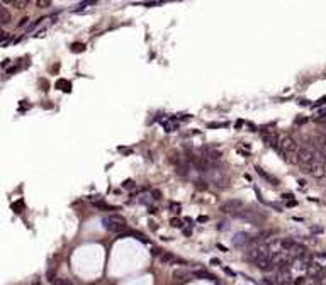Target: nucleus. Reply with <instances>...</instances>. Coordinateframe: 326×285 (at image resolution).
<instances>
[{
    "label": "nucleus",
    "mask_w": 326,
    "mask_h": 285,
    "mask_svg": "<svg viewBox=\"0 0 326 285\" xmlns=\"http://www.w3.org/2000/svg\"><path fill=\"white\" fill-rule=\"evenodd\" d=\"M224 270V273H226V275H229V277H236V272H233L231 268H228V267H224L223 268Z\"/></svg>",
    "instance_id": "26"
},
{
    "label": "nucleus",
    "mask_w": 326,
    "mask_h": 285,
    "mask_svg": "<svg viewBox=\"0 0 326 285\" xmlns=\"http://www.w3.org/2000/svg\"><path fill=\"white\" fill-rule=\"evenodd\" d=\"M12 209H14L15 212H21V209H22V200H19V202L12 204Z\"/></svg>",
    "instance_id": "25"
},
{
    "label": "nucleus",
    "mask_w": 326,
    "mask_h": 285,
    "mask_svg": "<svg viewBox=\"0 0 326 285\" xmlns=\"http://www.w3.org/2000/svg\"><path fill=\"white\" fill-rule=\"evenodd\" d=\"M302 172L308 173V175H311V177H314V178H323L326 175L323 160H318V161H314V163H311V165L302 166Z\"/></svg>",
    "instance_id": "4"
},
{
    "label": "nucleus",
    "mask_w": 326,
    "mask_h": 285,
    "mask_svg": "<svg viewBox=\"0 0 326 285\" xmlns=\"http://www.w3.org/2000/svg\"><path fill=\"white\" fill-rule=\"evenodd\" d=\"M184 234H185V236H190V234H192V229L185 228V229H184Z\"/></svg>",
    "instance_id": "32"
},
{
    "label": "nucleus",
    "mask_w": 326,
    "mask_h": 285,
    "mask_svg": "<svg viewBox=\"0 0 326 285\" xmlns=\"http://www.w3.org/2000/svg\"><path fill=\"white\" fill-rule=\"evenodd\" d=\"M160 261H161L163 265H173L177 263V261H180V260L177 258L175 255H172V253H168V251H163V253H160Z\"/></svg>",
    "instance_id": "9"
},
{
    "label": "nucleus",
    "mask_w": 326,
    "mask_h": 285,
    "mask_svg": "<svg viewBox=\"0 0 326 285\" xmlns=\"http://www.w3.org/2000/svg\"><path fill=\"white\" fill-rule=\"evenodd\" d=\"M134 187H136V183H134L133 180H126L124 183H122V188H128V190L134 188Z\"/></svg>",
    "instance_id": "20"
},
{
    "label": "nucleus",
    "mask_w": 326,
    "mask_h": 285,
    "mask_svg": "<svg viewBox=\"0 0 326 285\" xmlns=\"http://www.w3.org/2000/svg\"><path fill=\"white\" fill-rule=\"evenodd\" d=\"M170 224H172L173 228H184V222H182L180 219H175V217H173V219L170 221Z\"/></svg>",
    "instance_id": "21"
},
{
    "label": "nucleus",
    "mask_w": 326,
    "mask_h": 285,
    "mask_svg": "<svg viewBox=\"0 0 326 285\" xmlns=\"http://www.w3.org/2000/svg\"><path fill=\"white\" fill-rule=\"evenodd\" d=\"M19 71V66H12L10 70H7V75H14V73H17Z\"/></svg>",
    "instance_id": "28"
},
{
    "label": "nucleus",
    "mask_w": 326,
    "mask_h": 285,
    "mask_svg": "<svg viewBox=\"0 0 326 285\" xmlns=\"http://www.w3.org/2000/svg\"><path fill=\"white\" fill-rule=\"evenodd\" d=\"M282 197H284V199H292V194H284Z\"/></svg>",
    "instance_id": "38"
},
{
    "label": "nucleus",
    "mask_w": 326,
    "mask_h": 285,
    "mask_svg": "<svg viewBox=\"0 0 326 285\" xmlns=\"http://www.w3.org/2000/svg\"><path fill=\"white\" fill-rule=\"evenodd\" d=\"M321 160V156L316 149H313L311 146H304V148H299V151H297V163L301 166H306V165H311L314 161Z\"/></svg>",
    "instance_id": "3"
},
{
    "label": "nucleus",
    "mask_w": 326,
    "mask_h": 285,
    "mask_svg": "<svg viewBox=\"0 0 326 285\" xmlns=\"http://www.w3.org/2000/svg\"><path fill=\"white\" fill-rule=\"evenodd\" d=\"M83 49H85V44H80V43L72 44V51L73 53H80V51H83Z\"/></svg>",
    "instance_id": "18"
},
{
    "label": "nucleus",
    "mask_w": 326,
    "mask_h": 285,
    "mask_svg": "<svg viewBox=\"0 0 326 285\" xmlns=\"http://www.w3.org/2000/svg\"><path fill=\"white\" fill-rule=\"evenodd\" d=\"M304 122H308V119H304V117H301V119H296V124H304Z\"/></svg>",
    "instance_id": "31"
},
{
    "label": "nucleus",
    "mask_w": 326,
    "mask_h": 285,
    "mask_svg": "<svg viewBox=\"0 0 326 285\" xmlns=\"http://www.w3.org/2000/svg\"><path fill=\"white\" fill-rule=\"evenodd\" d=\"M262 138H263V141H265L267 146L275 148V149H277V144H279V134H275V133H267L265 129H262Z\"/></svg>",
    "instance_id": "8"
},
{
    "label": "nucleus",
    "mask_w": 326,
    "mask_h": 285,
    "mask_svg": "<svg viewBox=\"0 0 326 285\" xmlns=\"http://www.w3.org/2000/svg\"><path fill=\"white\" fill-rule=\"evenodd\" d=\"M197 221H199V222H206L207 217H206V216H199V217H197Z\"/></svg>",
    "instance_id": "34"
},
{
    "label": "nucleus",
    "mask_w": 326,
    "mask_h": 285,
    "mask_svg": "<svg viewBox=\"0 0 326 285\" xmlns=\"http://www.w3.org/2000/svg\"><path fill=\"white\" fill-rule=\"evenodd\" d=\"M241 126H243V121H241V119H240V121H236V127H238V129H240Z\"/></svg>",
    "instance_id": "36"
},
{
    "label": "nucleus",
    "mask_w": 326,
    "mask_h": 285,
    "mask_svg": "<svg viewBox=\"0 0 326 285\" xmlns=\"http://www.w3.org/2000/svg\"><path fill=\"white\" fill-rule=\"evenodd\" d=\"M218 248H219L221 251H228V250H226V246H223V244H218Z\"/></svg>",
    "instance_id": "39"
},
{
    "label": "nucleus",
    "mask_w": 326,
    "mask_h": 285,
    "mask_svg": "<svg viewBox=\"0 0 326 285\" xmlns=\"http://www.w3.org/2000/svg\"><path fill=\"white\" fill-rule=\"evenodd\" d=\"M161 126L165 127V131H167V133H172V131H175L177 127H178V124H175V122H172V121H167V119H165V121H161Z\"/></svg>",
    "instance_id": "15"
},
{
    "label": "nucleus",
    "mask_w": 326,
    "mask_h": 285,
    "mask_svg": "<svg viewBox=\"0 0 326 285\" xmlns=\"http://www.w3.org/2000/svg\"><path fill=\"white\" fill-rule=\"evenodd\" d=\"M192 275L197 277V278H207V280H214V277L211 275L209 272H206V270H195Z\"/></svg>",
    "instance_id": "14"
},
{
    "label": "nucleus",
    "mask_w": 326,
    "mask_h": 285,
    "mask_svg": "<svg viewBox=\"0 0 326 285\" xmlns=\"http://www.w3.org/2000/svg\"><path fill=\"white\" fill-rule=\"evenodd\" d=\"M255 172H257V173H258V175H260L262 178H265L267 182H270L272 185H275V187L279 185V178H275L274 175H270V173H267L263 168H260V166H255Z\"/></svg>",
    "instance_id": "10"
},
{
    "label": "nucleus",
    "mask_w": 326,
    "mask_h": 285,
    "mask_svg": "<svg viewBox=\"0 0 326 285\" xmlns=\"http://www.w3.org/2000/svg\"><path fill=\"white\" fill-rule=\"evenodd\" d=\"M143 5H146V7H155V5H161V2H143Z\"/></svg>",
    "instance_id": "27"
},
{
    "label": "nucleus",
    "mask_w": 326,
    "mask_h": 285,
    "mask_svg": "<svg viewBox=\"0 0 326 285\" xmlns=\"http://www.w3.org/2000/svg\"><path fill=\"white\" fill-rule=\"evenodd\" d=\"M238 217H241V219H244V221H248V222H251V224H257V222L265 221V214H263V212L251 211V209H243V211L238 214Z\"/></svg>",
    "instance_id": "6"
},
{
    "label": "nucleus",
    "mask_w": 326,
    "mask_h": 285,
    "mask_svg": "<svg viewBox=\"0 0 326 285\" xmlns=\"http://www.w3.org/2000/svg\"><path fill=\"white\" fill-rule=\"evenodd\" d=\"M323 275H324V277H326V268H324V272H323Z\"/></svg>",
    "instance_id": "40"
},
{
    "label": "nucleus",
    "mask_w": 326,
    "mask_h": 285,
    "mask_svg": "<svg viewBox=\"0 0 326 285\" xmlns=\"http://www.w3.org/2000/svg\"><path fill=\"white\" fill-rule=\"evenodd\" d=\"M314 260H316V261H326V253H318V255H314Z\"/></svg>",
    "instance_id": "24"
},
{
    "label": "nucleus",
    "mask_w": 326,
    "mask_h": 285,
    "mask_svg": "<svg viewBox=\"0 0 326 285\" xmlns=\"http://www.w3.org/2000/svg\"><path fill=\"white\" fill-rule=\"evenodd\" d=\"M56 88H60V90H63V92H70L72 90V83L63 80V78H60V80L56 82Z\"/></svg>",
    "instance_id": "12"
},
{
    "label": "nucleus",
    "mask_w": 326,
    "mask_h": 285,
    "mask_svg": "<svg viewBox=\"0 0 326 285\" xmlns=\"http://www.w3.org/2000/svg\"><path fill=\"white\" fill-rule=\"evenodd\" d=\"M151 195H153V199H155V200H158L160 197H161V194H160L158 190H153V192H151Z\"/></svg>",
    "instance_id": "29"
},
{
    "label": "nucleus",
    "mask_w": 326,
    "mask_h": 285,
    "mask_svg": "<svg viewBox=\"0 0 326 285\" xmlns=\"http://www.w3.org/2000/svg\"><path fill=\"white\" fill-rule=\"evenodd\" d=\"M224 126H228V122H211L209 127L211 129H214V127H224Z\"/></svg>",
    "instance_id": "23"
},
{
    "label": "nucleus",
    "mask_w": 326,
    "mask_h": 285,
    "mask_svg": "<svg viewBox=\"0 0 326 285\" xmlns=\"http://www.w3.org/2000/svg\"><path fill=\"white\" fill-rule=\"evenodd\" d=\"M27 22H29V19H27V17H22V19H21V22H19V27H22V26H26Z\"/></svg>",
    "instance_id": "30"
},
{
    "label": "nucleus",
    "mask_w": 326,
    "mask_h": 285,
    "mask_svg": "<svg viewBox=\"0 0 326 285\" xmlns=\"http://www.w3.org/2000/svg\"><path fill=\"white\" fill-rule=\"evenodd\" d=\"M119 151H122V153H131V149H128V148H122V146H119Z\"/></svg>",
    "instance_id": "35"
},
{
    "label": "nucleus",
    "mask_w": 326,
    "mask_h": 285,
    "mask_svg": "<svg viewBox=\"0 0 326 285\" xmlns=\"http://www.w3.org/2000/svg\"><path fill=\"white\" fill-rule=\"evenodd\" d=\"M102 224H104V229L109 231V233H114V234H122L128 231V224H126V219L119 214H109L102 219Z\"/></svg>",
    "instance_id": "2"
},
{
    "label": "nucleus",
    "mask_w": 326,
    "mask_h": 285,
    "mask_svg": "<svg viewBox=\"0 0 326 285\" xmlns=\"http://www.w3.org/2000/svg\"><path fill=\"white\" fill-rule=\"evenodd\" d=\"M10 63V60H4V63H2V66H4V68H7V65H9Z\"/></svg>",
    "instance_id": "37"
},
{
    "label": "nucleus",
    "mask_w": 326,
    "mask_h": 285,
    "mask_svg": "<svg viewBox=\"0 0 326 285\" xmlns=\"http://www.w3.org/2000/svg\"><path fill=\"white\" fill-rule=\"evenodd\" d=\"M231 241L236 248H244V246H248V244L257 241V238H251L248 233H236Z\"/></svg>",
    "instance_id": "7"
},
{
    "label": "nucleus",
    "mask_w": 326,
    "mask_h": 285,
    "mask_svg": "<svg viewBox=\"0 0 326 285\" xmlns=\"http://www.w3.org/2000/svg\"><path fill=\"white\" fill-rule=\"evenodd\" d=\"M211 265H221V261H219L218 258H212L211 260Z\"/></svg>",
    "instance_id": "33"
},
{
    "label": "nucleus",
    "mask_w": 326,
    "mask_h": 285,
    "mask_svg": "<svg viewBox=\"0 0 326 285\" xmlns=\"http://www.w3.org/2000/svg\"><path fill=\"white\" fill-rule=\"evenodd\" d=\"M10 21H12V17H10V12L5 9L4 5H0V24H2V26H7Z\"/></svg>",
    "instance_id": "11"
},
{
    "label": "nucleus",
    "mask_w": 326,
    "mask_h": 285,
    "mask_svg": "<svg viewBox=\"0 0 326 285\" xmlns=\"http://www.w3.org/2000/svg\"><path fill=\"white\" fill-rule=\"evenodd\" d=\"M277 151L280 158L287 163H297V142L294 141L291 134L280 133L279 134V144H277Z\"/></svg>",
    "instance_id": "1"
},
{
    "label": "nucleus",
    "mask_w": 326,
    "mask_h": 285,
    "mask_svg": "<svg viewBox=\"0 0 326 285\" xmlns=\"http://www.w3.org/2000/svg\"><path fill=\"white\" fill-rule=\"evenodd\" d=\"M243 207H244V204L241 202V200L231 199V200H228V202H224L223 205H221V212H224V214H231V216H238V214L243 211Z\"/></svg>",
    "instance_id": "5"
},
{
    "label": "nucleus",
    "mask_w": 326,
    "mask_h": 285,
    "mask_svg": "<svg viewBox=\"0 0 326 285\" xmlns=\"http://www.w3.org/2000/svg\"><path fill=\"white\" fill-rule=\"evenodd\" d=\"M36 4H38V7H41V9H48V7H51V2H49V0H38Z\"/></svg>",
    "instance_id": "19"
},
{
    "label": "nucleus",
    "mask_w": 326,
    "mask_h": 285,
    "mask_svg": "<svg viewBox=\"0 0 326 285\" xmlns=\"http://www.w3.org/2000/svg\"><path fill=\"white\" fill-rule=\"evenodd\" d=\"M180 204H177V202H170V209H172V212H177V214H178V212H180Z\"/></svg>",
    "instance_id": "22"
},
{
    "label": "nucleus",
    "mask_w": 326,
    "mask_h": 285,
    "mask_svg": "<svg viewBox=\"0 0 326 285\" xmlns=\"http://www.w3.org/2000/svg\"><path fill=\"white\" fill-rule=\"evenodd\" d=\"M94 207L95 209H100V211H116V209H117V207H114V205H109V204H105V202H100V200L94 202Z\"/></svg>",
    "instance_id": "13"
},
{
    "label": "nucleus",
    "mask_w": 326,
    "mask_h": 285,
    "mask_svg": "<svg viewBox=\"0 0 326 285\" xmlns=\"http://www.w3.org/2000/svg\"><path fill=\"white\" fill-rule=\"evenodd\" d=\"M49 282H51V285H75L66 278H49Z\"/></svg>",
    "instance_id": "16"
},
{
    "label": "nucleus",
    "mask_w": 326,
    "mask_h": 285,
    "mask_svg": "<svg viewBox=\"0 0 326 285\" xmlns=\"http://www.w3.org/2000/svg\"><path fill=\"white\" fill-rule=\"evenodd\" d=\"M27 4H29V0H14L12 2V5L15 9H26Z\"/></svg>",
    "instance_id": "17"
}]
</instances>
